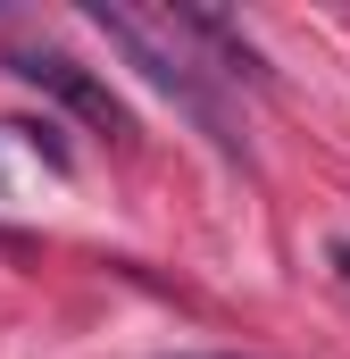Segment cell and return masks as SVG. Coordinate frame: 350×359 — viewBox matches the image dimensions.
<instances>
[{"label":"cell","instance_id":"277c9868","mask_svg":"<svg viewBox=\"0 0 350 359\" xmlns=\"http://www.w3.org/2000/svg\"><path fill=\"white\" fill-rule=\"evenodd\" d=\"M326 259H334V276H342V284H350V234H342V243H334V251H326Z\"/></svg>","mask_w":350,"mask_h":359},{"label":"cell","instance_id":"7a4b0ae2","mask_svg":"<svg viewBox=\"0 0 350 359\" xmlns=\"http://www.w3.org/2000/svg\"><path fill=\"white\" fill-rule=\"evenodd\" d=\"M8 67H17V76H25V84H42V92H50V100H67V109H76V117H84L92 134H108V142H134V109H125V100H117V92L100 84V76H92V67H76V59H67V50H17V59H8Z\"/></svg>","mask_w":350,"mask_h":359},{"label":"cell","instance_id":"3957f363","mask_svg":"<svg viewBox=\"0 0 350 359\" xmlns=\"http://www.w3.org/2000/svg\"><path fill=\"white\" fill-rule=\"evenodd\" d=\"M167 17H175V34H192V42H209V50L225 59V76H242V84H275L267 59L251 50V34H242L234 17H217V8H167Z\"/></svg>","mask_w":350,"mask_h":359},{"label":"cell","instance_id":"6da1fadb","mask_svg":"<svg viewBox=\"0 0 350 359\" xmlns=\"http://www.w3.org/2000/svg\"><path fill=\"white\" fill-rule=\"evenodd\" d=\"M84 17L108 34V42H117V50H125V59H134V67H142V84H159L175 109H183V117H192V126H200V134L225 151V159H242V134H234L225 100L200 84V59L183 50V34H175V17H167V8L150 17V8H125V0H92Z\"/></svg>","mask_w":350,"mask_h":359}]
</instances>
